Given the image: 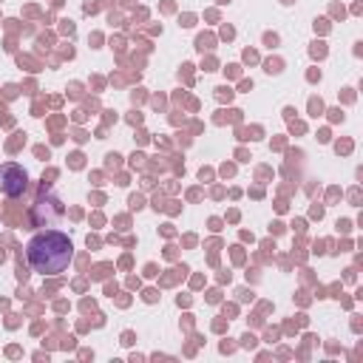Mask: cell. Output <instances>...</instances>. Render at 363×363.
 <instances>
[{
	"label": "cell",
	"instance_id": "obj_2",
	"mask_svg": "<svg viewBox=\"0 0 363 363\" xmlns=\"http://www.w3.org/2000/svg\"><path fill=\"white\" fill-rule=\"evenodd\" d=\"M62 213H65V207H62V199L54 193V190H40V196H37V201L31 204V218H34V224L37 227H48V224H54L57 218H62Z\"/></svg>",
	"mask_w": 363,
	"mask_h": 363
},
{
	"label": "cell",
	"instance_id": "obj_1",
	"mask_svg": "<svg viewBox=\"0 0 363 363\" xmlns=\"http://www.w3.org/2000/svg\"><path fill=\"white\" fill-rule=\"evenodd\" d=\"M26 261L40 275H60L74 261V241L60 230H43L28 238Z\"/></svg>",
	"mask_w": 363,
	"mask_h": 363
},
{
	"label": "cell",
	"instance_id": "obj_3",
	"mask_svg": "<svg viewBox=\"0 0 363 363\" xmlns=\"http://www.w3.org/2000/svg\"><path fill=\"white\" fill-rule=\"evenodd\" d=\"M28 187V170L17 162H3L0 164V193L6 199H20Z\"/></svg>",
	"mask_w": 363,
	"mask_h": 363
}]
</instances>
